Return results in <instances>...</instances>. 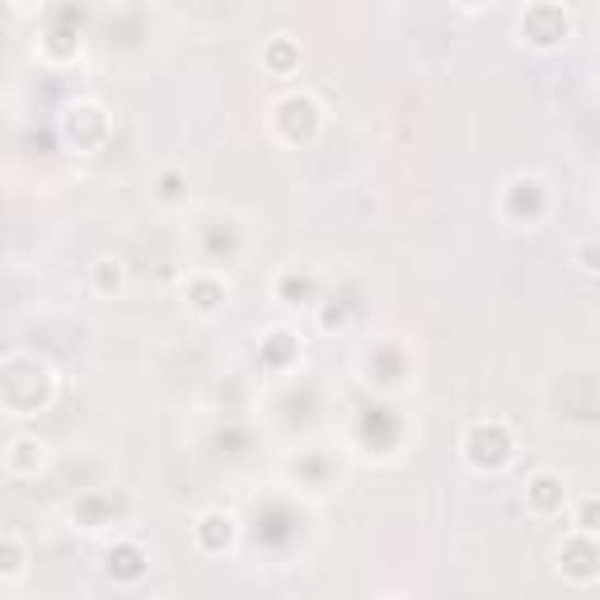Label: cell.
<instances>
[{
	"mask_svg": "<svg viewBox=\"0 0 600 600\" xmlns=\"http://www.w3.org/2000/svg\"><path fill=\"white\" fill-rule=\"evenodd\" d=\"M568 507V479L558 469H535L525 479V511L531 516H563Z\"/></svg>",
	"mask_w": 600,
	"mask_h": 600,
	"instance_id": "ba28073f",
	"label": "cell"
},
{
	"mask_svg": "<svg viewBox=\"0 0 600 600\" xmlns=\"http://www.w3.org/2000/svg\"><path fill=\"white\" fill-rule=\"evenodd\" d=\"M573 263H577V268L587 273V277H600V244H596V240H577V244H573Z\"/></svg>",
	"mask_w": 600,
	"mask_h": 600,
	"instance_id": "ffe728a7",
	"label": "cell"
},
{
	"mask_svg": "<svg viewBox=\"0 0 600 600\" xmlns=\"http://www.w3.org/2000/svg\"><path fill=\"white\" fill-rule=\"evenodd\" d=\"M521 43H531L540 52H554L568 43V33H573V14L563 10V5H549V0H540V5H525L521 10Z\"/></svg>",
	"mask_w": 600,
	"mask_h": 600,
	"instance_id": "5b68a950",
	"label": "cell"
},
{
	"mask_svg": "<svg viewBox=\"0 0 600 600\" xmlns=\"http://www.w3.org/2000/svg\"><path fill=\"white\" fill-rule=\"evenodd\" d=\"M47 465V441L33 436V432H14L5 441V469L14 474V479H33Z\"/></svg>",
	"mask_w": 600,
	"mask_h": 600,
	"instance_id": "8fae6325",
	"label": "cell"
},
{
	"mask_svg": "<svg viewBox=\"0 0 600 600\" xmlns=\"http://www.w3.org/2000/svg\"><path fill=\"white\" fill-rule=\"evenodd\" d=\"M296 352V333L291 329H273L268 338H263V347H258V357H268L273 366H281Z\"/></svg>",
	"mask_w": 600,
	"mask_h": 600,
	"instance_id": "d6986e66",
	"label": "cell"
},
{
	"mask_svg": "<svg viewBox=\"0 0 600 600\" xmlns=\"http://www.w3.org/2000/svg\"><path fill=\"white\" fill-rule=\"evenodd\" d=\"M103 573H109L113 581H122V587H136V581L146 577V549L132 544V540L113 544V549L103 554Z\"/></svg>",
	"mask_w": 600,
	"mask_h": 600,
	"instance_id": "7c38bea8",
	"label": "cell"
},
{
	"mask_svg": "<svg viewBox=\"0 0 600 600\" xmlns=\"http://www.w3.org/2000/svg\"><path fill=\"white\" fill-rule=\"evenodd\" d=\"M554 563H558V573L568 577L573 587H591V581H600V540L573 531L554 549Z\"/></svg>",
	"mask_w": 600,
	"mask_h": 600,
	"instance_id": "8992f818",
	"label": "cell"
},
{
	"mask_svg": "<svg viewBox=\"0 0 600 600\" xmlns=\"http://www.w3.org/2000/svg\"><path fill=\"white\" fill-rule=\"evenodd\" d=\"M24 573H29V544L20 531H5L0 535V581L14 587V581H24Z\"/></svg>",
	"mask_w": 600,
	"mask_h": 600,
	"instance_id": "9a60e30c",
	"label": "cell"
},
{
	"mask_svg": "<svg viewBox=\"0 0 600 600\" xmlns=\"http://www.w3.org/2000/svg\"><path fill=\"white\" fill-rule=\"evenodd\" d=\"M160 600H174V596H160Z\"/></svg>",
	"mask_w": 600,
	"mask_h": 600,
	"instance_id": "7402d4cb",
	"label": "cell"
},
{
	"mask_svg": "<svg viewBox=\"0 0 600 600\" xmlns=\"http://www.w3.org/2000/svg\"><path fill=\"white\" fill-rule=\"evenodd\" d=\"M385 600H409V596H385Z\"/></svg>",
	"mask_w": 600,
	"mask_h": 600,
	"instance_id": "44dd1931",
	"label": "cell"
},
{
	"mask_svg": "<svg viewBox=\"0 0 600 600\" xmlns=\"http://www.w3.org/2000/svg\"><path fill=\"white\" fill-rule=\"evenodd\" d=\"M5 409L14 418H29L52 403V390H57V376H52V366L38 362V357H24V352H10L5 357Z\"/></svg>",
	"mask_w": 600,
	"mask_h": 600,
	"instance_id": "6da1fadb",
	"label": "cell"
},
{
	"mask_svg": "<svg viewBox=\"0 0 600 600\" xmlns=\"http://www.w3.org/2000/svg\"><path fill=\"white\" fill-rule=\"evenodd\" d=\"M155 202H165V207L188 202V174L179 165H169V169L155 174Z\"/></svg>",
	"mask_w": 600,
	"mask_h": 600,
	"instance_id": "e0dca14e",
	"label": "cell"
},
{
	"mask_svg": "<svg viewBox=\"0 0 600 600\" xmlns=\"http://www.w3.org/2000/svg\"><path fill=\"white\" fill-rule=\"evenodd\" d=\"M184 300L198 320H216V314H225V305H231V291H225V281L216 273H192L184 281Z\"/></svg>",
	"mask_w": 600,
	"mask_h": 600,
	"instance_id": "9c48e42d",
	"label": "cell"
},
{
	"mask_svg": "<svg viewBox=\"0 0 600 600\" xmlns=\"http://www.w3.org/2000/svg\"><path fill=\"white\" fill-rule=\"evenodd\" d=\"M573 531L600 540V498H577L573 502Z\"/></svg>",
	"mask_w": 600,
	"mask_h": 600,
	"instance_id": "ac0fdd59",
	"label": "cell"
},
{
	"mask_svg": "<svg viewBox=\"0 0 600 600\" xmlns=\"http://www.w3.org/2000/svg\"><path fill=\"white\" fill-rule=\"evenodd\" d=\"M324 127V103L305 95V90H291L273 103V132L287 141V146H310Z\"/></svg>",
	"mask_w": 600,
	"mask_h": 600,
	"instance_id": "3957f363",
	"label": "cell"
},
{
	"mask_svg": "<svg viewBox=\"0 0 600 600\" xmlns=\"http://www.w3.org/2000/svg\"><path fill=\"white\" fill-rule=\"evenodd\" d=\"M90 287H95V296H122L127 291V263H122L118 254H99L95 263H90Z\"/></svg>",
	"mask_w": 600,
	"mask_h": 600,
	"instance_id": "5bb4252c",
	"label": "cell"
},
{
	"mask_svg": "<svg viewBox=\"0 0 600 600\" xmlns=\"http://www.w3.org/2000/svg\"><path fill=\"white\" fill-rule=\"evenodd\" d=\"M277 300L281 305H320V277L310 268H287L277 277Z\"/></svg>",
	"mask_w": 600,
	"mask_h": 600,
	"instance_id": "4fadbf2b",
	"label": "cell"
},
{
	"mask_svg": "<svg viewBox=\"0 0 600 600\" xmlns=\"http://www.w3.org/2000/svg\"><path fill=\"white\" fill-rule=\"evenodd\" d=\"M263 66L273 70V76H296L300 70V43L291 33H273L268 43H263Z\"/></svg>",
	"mask_w": 600,
	"mask_h": 600,
	"instance_id": "2e32d148",
	"label": "cell"
},
{
	"mask_svg": "<svg viewBox=\"0 0 600 600\" xmlns=\"http://www.w3.org/2000/svg\"><path fill=\"white\" fill-rule=\"evenodd\" d=\"M460 451H465V465H469V469L498 474V469L511 465V455H516V436H511L507 422L484 418V422H469V427H465Z\"/></svg>",
	"mask_w": 600,
	"mask_h": 600,
	"instance_id": "7a4b0ae2",
	"label": "cell"
},
{
	"mask_svg": "<svg viewBox=\"0 0 600 600\" xmlns=\"http://www.w3.org/2000/svg\"><path fill=\"white\" fill-rule=\"evenodd\" d=\"M62 132L76 151H95V146H103V136H109V113H103L95 99H80V103H70L66 109Z\"/></svg>",
	"mask_w": 600,
	"mask_h": 600,
	"instance_id": "52a82bcc",
	"label": "cell"
},
{
	"mask_svg": "<svg viewBox=\"0 0 600 600\" xmlns=\"http://www.w3.org/2000/svg\"><path fill=\"white\" fill-rule=\"evenodd\" d=\"M544 216H549V184L540 174H511L502 188V221L521 225V231H535Z\"/></svg>",
	"mask_w": 600,
	"mask_h": 600,
	"instance_id": "277c9868",
	"label": "cell"
},
{
	"mask_svg": "<svg viewBox=\"0 0 600 600\" xmlns=\"http://www.w3.org/2000/svg\"><path fill=\"white\" fill-rule=\"evenodd\" d=\"M235 535H240V525H235L231 511H202V516L192 521V544H198L202 554L235 549Z\"/></svg>",
	"mask_w": 600,
	"mask_h": 600,
	"instance_id": "30bf717a",
	"label": "cell"
},
{
	"mask_svg": "<svg viewBox=\"0 0 600 600\" xmlns=\"http://www.w3.org/2000/svg\"><path fill=\"white\" fill-rule=\"evenodd\" d=\"M596 202H600V198H596Z\"/></svg>",
	"mask_w": 600,
	"mask_h": 600,
	"instance_id": "603a6c76",
	"label": "cell"
}]
</instances>
